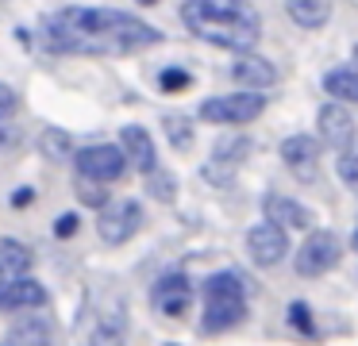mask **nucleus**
Returning a JSON list of instances; mask_svg holds the SVG:
<instances>
[{"label": "nucleus", "instance_id": "nucleus-1", "mask_svg": "<svg viewBox=\"0 0 358 346\" xmlns=\"http://www.w3.org/2000/svg\"><path fill=\"white\" fill-rule=\"evenodd\" d=\"M39 38L55 54H89V58H124L147 50L162 38V31L143 23L139 15L120 8H62L39 20Z\"/></svg>", "mask_w": 358, "mask_h": 346}, {"label": "nucleus", "instance_id": "nucleus-2", "mask_svg": "<svg viewBox=\"0 0 358 346\" xmlns=\"http://www.w3.org/2000/svg\"><path fill=\"white\" fill-rule=\"evenodd\" d=\"M181 20L196 38L235 54H250V46L262 35V20L250 0H185Z\"/></svg>", "mask_w": 358, "mask_h": 346}, {"label": "nucleus", "instance_id": "nucleus-3", "mask_svg": "<svg viewBox=\"0 0 358 346\" xmlns=\"http://www.w3.org/2000/svg\"><path fill=\"white\" fill-rule=\"evenodd\" d=\"M247 315V289H243L239 273H212L204 281V335H220V331L235 327Z\"/></svg>", "mask_w": 358, "mask_h": 346}, {"label": "nucleus", "instance_id": "nucleus-4", "mask_svg": "<svg viewBox=\"0 0 358 346\" xmlns=\"http://www.w3.org/2000/svg\"><path fill=\"white\" fill-rule=\"evenodd\" d=\"M266 108V96L262 92H227V96H208L201 104V120L204 123H224V127H243V123L258 120Z\"/></svg>", "mask_w": 358, "mask_h": 346}, {"label": "nucleus", "instance_id": "nucleus-5", "mask_svg": "<svg viewBox=\"0 0 358 346\" xmlns=\"http://www.w3.org/2000/svg\"><path fill=\"white\" fill-rule=\"evenodd\" d=\"M339 258H343L339 235L320 227V231H312V235L301 243L293 266H296V273H301V277H320V273H327L331 266H339Z\"/></svg>", "mask_w": 358, "mask_h": 346}, {"label": "nucleus", "instance_id": "nucleus-6", "mask_svg": "<svg viewBox=\"0 0 358 346\" xmlns=\"http://www.w3.org/2000/svg\"><path fill=\"white\" fill-rule=\"evenodd\" d=\"M73 166H78V177H89V181H120L127 173V158L120 146L112 143H96V146H85V150L73 154Z\"/></svg>", "mask_w": 358, "mask_h": 346}, {"label": "nucleus", "instance_id": "nucleus-7", "mask_svg": "<svg viewBox=\"0 0 358 346\" xmlns=\"http://www.w3.org/2000/svg\"><path fill=\"white\" fill-rule=\"evenodd\" d=\"M139 227H143V208L135 200H108L101 208V215H96V231H101V238L108 246L127 243Z\"/></svg>", "mask_w": 358, "mask_h": 346}, {"label": "nucleus", "instance_id": "nucleus-8", "mask_svg": "<svg viewBox=\"0 0 358 346\" xmlns=\"http://www.w3.org/2000/svg\"><path fill=\"white\" fill-rule=\"evenodd\" d=\"M250 154V138L243 135H224L216 143V150H212L208 166H204V177H208L212 185H231L235 169L243 166V158Z\"/></svg>", "mask_w": 358, "mask_h": 346}, {"label": "nucleus", "instance_id": "nucleus-9", "mask_svg": "<svg viewBox=\"0 0 358 346\" xmlns=\"http://www.w3.org/2000/svg\"><path fill=\"white\" fill-rule=\"evenodd\" d=\"M150 304H155V312H162V315H181L189 304H193V284H189V277L181 273V269L162 273L155 281V289H150Z\"/></svg>", "mask_w": 358, "mask_h": 346}, {"label": "nucleus", "instance_id": "nucleus-10", "mask_svg": "<svg viewBox=\"0 0 358 346\" xmlns=\"http://www.w3.org/2000/svg\"><path fill=\"white\" fill-rule=\"evenodd\" d=\"M247 250H250V258H255L258 266H278V261L289 254V235L278 227V223L262 219V223H255V227L247 231Z\"/></svg>", "mask_w": 358, "mask_h": 346}, {"label": "nucleus", "instance_id": "nucleus-11", "mask_svg": "<svg viewBox=\"0 0 358 346\" xmlns=\"http://www.w3.org/2000/svg\"><path fill=\"white\" fill-rule=\"evenodd\" d=\"M316 127H320V138H324L331 150H347V146L355 143V115H350L347 104H339V100L320 108Z\"/></svg>", "mask_w": 358, "mask_h": 346}, {"label": "nucleus", "instance_id": "nucleus-12", "mask_svg": "<svg viewBox=\"0 0 358 346\" xmlns=\"http://www.w3.org/2000/svg\"><path fill=\"white\" fill-rule=\"evenodd\" d=\"M47 304V289L35 277H4L0 281V312H31Z\"/></svg>", "mask_w": 358, "mask_h": 346}, {"label": "nucleus", "instance_id": "nucleus-13", "mask_svg": "<svg viewBox=\"0 0 358 346\" xmlns=\"http://www.w3.org/2000/svg\"><path fill=\"white\" fill-rule=\"evenodd\" d=\"M281 161H285L289 169H293L301 181H312L320 169V138L312 135H289L285 143H281Z\"/></svg>", "mask_w": 358, "mask_h": 346}, {"label": "nucleus", "instance_id": "nucleus-14", "mask_svg": "<svg viewBox=\"0 0 358 346\" xmlns=\"http://www.w3.org/2000/svg\"><path fill=\"white\" fill-rule=\"evenodd\" d=\"M120 150H124L127 166H135L139 173H150V169H158L155 138H150L147 127H139V123H127V127L120 131Z\"/></svg>", "mask_w": 358, "mask_h": 346}, {"label": "nucleus", "instance_id": "nucleus-15", "mask_svg": "<svg viewBox=\"0 0 358 346\" xmlns=\"http://www.w3.org/2000/svg\"><path fill=\"white\" fill-rule=\"evenodd\" d=\"M89 346H127V308L124 300H112L101 308V319H96Z\"/></svg>", "mask_w": 358, "mask_h": 346}, {"label": "nucleus", "instance_id": "nucleus-16", "mask_svg": "<svg viewBox=\"0 0 358 346\" xmlns=\"http://www.w3.org/2000/svg\"><path fill=\"white\" fill-rule=\"evenodd\" d=\"M262 212L270 223H278L281 231H304L312 227V212L304 204H296L293 196H281V192H270V196L262 200Z\"/></svg>", "mask_w": 358, "mask_h": 346}, {"label": "nucleus", "instance_id": "nucleus-17", "mask_svg": "<svg viewBox=\"0 0 358 346\" xmlns=\"http://www.w3.org/2000/svg\"><path fill=\"white\" fill-rule=\"evenodd\" d=\"M231 77L239 89H250V92H262L270 89L273 81H278V69H273V62L258 58V54H239L231 66Z\"/></svg>", "mask_w": 358, "mask_h": 346}, {"label": "nucleus", "instance_id": "nucleus-18", "mask_svg": "<svg viewBox=\"0 0 358 346\" xmlns=\"http://www.w3.org/2000/svg\"><path fill=\"white\" fill-rule=\"evenodd\" d=\"M50 343H55V327L43 315H27V319L12 323L8 335L0 338V346H50Z\"/></svg>", "mask_w": 358, "mask_h": 346}, {"label": "nucleus", "instance_id": "nucleus-19", "mask_svg": "<svg viewBox=\"0 0 358 346\" xmlns=\"http://www.w3.org/2000/svg\"><path fill=\"white\" fill-rule=\"evenodd\" d=\"M285 12L296 27L316 31L331 20V0H285Z\"/></svg>", "mask_w": 358, "mask_h": 346}, {"label": "nucleus", "instance_id": "nucleus-20", "mask_svg": "<svg viewBox=\"0 0 358 346\" xmlns=\"http://www.w3.org/2000/svg\"><path fill=\"white\" fill-rule=\"evenodd\" d=\"M324 89L339 104H358V66H339L324 73Z\"/></svg>", "mask_w": 358, "mask_h": 346}, {"label": "nucleus", "instance_id": "nucleus-21", "mask_svg": "<svg viewBox=\"0 0 358 346\" xmlns=\"http://www.w3.org/2000/svg\"><path fill=\"white\" fill-rule=\"evenodd\" d=\"M35 254L27 250L20 238H0V273L4 277H27V269H31Z\"/></svg>", "mask_w": 358, "mask_h": 346}, {"label": "nucleus", "instance_id": "nucleus-22", "mask_svg": "<svg viewBox=\"0 0 358 346\" xmlns=\"http://www.w3.org/2000/svg\"><path fill=\"white\" fill-rule=\"evenodd\" d=\"M39 150L47 154L50 161H70L73 158V138L66 135L62 127H47L39 135Z\"/></svg>", "mask_w": 358, "mask_h": 346}, {"label": "nucleus", "instance_id": "nucleus-23", "mask_svg": "<svg viewBox=\"0 0 358 346\" xmlns=\"http://www.w3.org/2000/svg\"><path fill=\"white\" fill-rule=\"evenodd\" d=\"M166 135H170V143L178 146V150H189L193 146V120H185V115H166Z\"/></svg>", "mask_w": 358, "mask_h": 346}, {"label": "nucleus", "instance_id": "nucleus-24", "mask_svg": "<svg viewBox=\"0 0 358 346\" xmlns=\"http://www.w3.org/2000/svg\"><path fill=\"white\" fill-rule=\"evenodd\" d=\"M147 189L155 200H173V192H178V181H173V173H162V169H150L147 173Z\"/></svg>", "mask_w": 358, "mask_h": 346}, {"label": "nucleus", "instance_id": "nucleus-25", "mask_svg": "<svg viewBox=\"0 0 358 346\" xmlns=\"http://www.w3.org/2000/svg\"><path fill=\"white\" fill-rule=\"evenodd\" d=\"M335 169H339V177L347 181L350 192H358V150H339V161H335Z\"/></svg>", "mask_w": 358, "mask_h": 346}, {"label": "nucleus", "instance_id": "nucleus-26", "mask_svg": "<svg viewBox=\"0 0 358 346\" xmlns=\"http://www.w3.org/2000/svg\"><path fill=\"white\" fill-rule=\"evenodd\" d=\"M78 196H81V204H89V208H104V204H108V189H104L101 181H89V177H81V181H78Z\"/></svg>", "mask_w": 358, "mask_h": 346}, {"label": "nucleus", "instance_id": "nucleus-27", "mask_svg": "<svg viewBox=\"0 0 358 346\" xmlns=\"http://www.w3.org/2000/svg\"><path fill=\"white\" fill-rule=\"evenodd\" d=\"M189 81H193V77H189L181 66H166L162 73H158V85H162V92H181V89H189Z\"/></svg>", "mask_w": 358, "mask_h": 346}, {"label": "nucleus", "instance_id": "nucleus-28", "mask_svg": "<svg viewBox=\"0 0 358 346\" xmlns=\"http://www.w3.org/2000/svg\"><path fill=\"white\" fill-rule=\"evenodd\" d=\"M289 323H293L301 335H312V315H308V308H304V300H293V304H289Z\"/></svg>", "mask_w": 358, "mask_h": 346}, {"label": "nucleus", "instance_id": "nucleus-29", "mask_svg": "<svg viewBox=\"0 0 358 346\" xmlns=\"http://www.w3.org/2000/svg\"><path fill=\"white\" fill-rule=\"evenodd\" d=\"M20 108V96H16V89L12 85H0V123L8 120L12 112Z\"/></svg>", "mask_w": 358, "mask_h": 346}, {"label": "nucleus", "instance_id": "nucleus-30", "mask_svg": "<svg viewBox=\"0 0 358 346\" xmlns=\"http://www.w3.org/2000/svg\"><path fill=\"white\" fill-rule=\"evenodd\" d=\"M78 227H81V215H78V212H66V215H58L55 235H58V238H70V235H78Z\"/></svg>", "mask_w": 358, "mask_h": 346}, {"label": "nucleus", "instance_id": "nucleus-31", "mask_svg": "<svg viewBox=\"0 0 358 346\" xmlns=\"http://www.w3.org/2000/svg\"><path fill=\"white\" fill-rule=\"evenodd\" d=\"M31 196H35L31 189H16V192H12V204H16V208H27V204H31Z\"/></svg>", "mask_w": 358, "mask_h": 346}, {"label": "nucleus", "instance_id": "nucleus-32", "mask_svg": "<svg viewBox=\"0 0 358 346\" xmlns=\"http://www.w3.org/2000/svg\"><path fill=\"white\" fill-rule=\"evenodd\" d=\"M8 143V127H4V123H0V146Z\"/></svg>", "mask_w": 358, "mask_h": 346}, {"label": "nucleus", "instance_id": "nucleus-33", "mask_svg": "<svg viewBox=\"0 0 358 346\" xmlns=\"http://www.w3.org/2000/svg\"><path fill=\"white\" fill-rule=\"evenodd\" d=\"M355 250H358V227H355Z\"/></svg>", "mask_w": 358, "mask_h": 346}, {"label": "nucleus", "instance_id": "nucleus-34", "mask_svg": "<svg viewBox=\"0 0 358 346\" xmlns=\"http://www.w3.org/2000/svg\"><path fill=\"white\" fill-rule=\"evenodd\" d=\"M139 4H155V0H139Z\"/></svg>", "mask_w": 358, "mask_h": 346}, {"label": "nucleus", "instance_id": "nucleus-35", "mask_svg": "<svg viewBox=\"0 0 358 346\" xmlns=\"http://www.w3.org/2000/svg\"><path fill=\"white\" fill-rule=\"evenodd\" d=\"M0 281H4V273H0Z\"/></svg>", "mask_w": 358, "mask_h": 346}, {"label": "nucleus", "instance_id": "nucleus-36", "mask_svg": "<svg viewBox=\"0 0 358 346\" xmlns=\"http://www.w3.org/2000/svg\"><path fill=\"white\" fill-rule=\"evenodd\" d=\"M355 58H358V50H355Z\"/></svg>", "mask_w": 358, "mask_h": 346}]
</instances>
